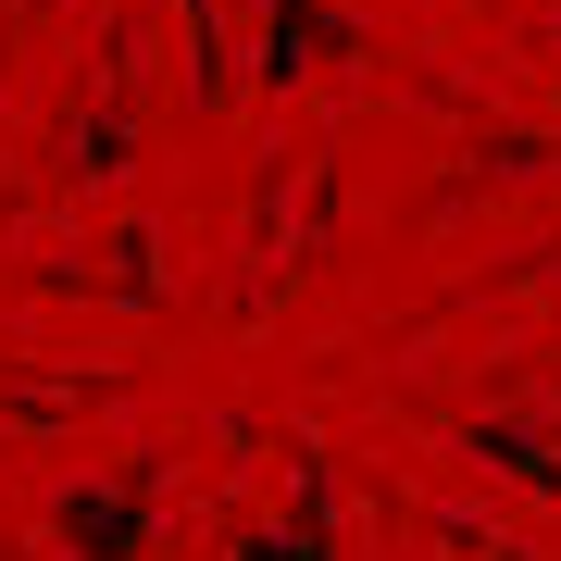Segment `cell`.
Listing matches in <instances>:
<instances>
[{
  "mask_svg": "<svg viewBox=\"0 0 561 561\" xmlns=\"http://www.w3.org/2000/svg\"><path fill=\"white\" fill-rule=\"evenodd\" d=\"M50 524H62V549H76V561H138V549H150V474H125V486H76Z\"/></svg>",
  "mask_w": 561,
  "mask_h": 561,
  "instance_id": "6da1fadb",
  "label": "cell"
}]
</instances>
